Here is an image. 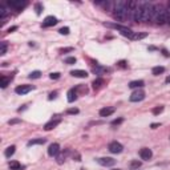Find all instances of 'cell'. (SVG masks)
<instances>
[{"label":"cell","mask_w":170,"mask_h":170,"mask_svg":"<svg viewBox=\"0 0 170 170\" xmlns=\"http://www.w3.org/2000/svg\"><path fill=\"white\" fill-rule=\"evenodd\" d=\"M58 32H60L61 35H68L69 33V28H68V27H63V28L58 29Z\"/></svg>","instance_id":"35"},{"label":"cell","mask_w":170,"mask_h":170,"mask_svg":"<svg viewBox=\"0 0 170 170\" xmlns=\"http://www.w3.org/2000/svg\"><path fill=\"white\" fill-rule=\"evenodd\" d=\"M15 150H16V146L15 145L8 146V148L5 149V151H4V156L7 157V158H9L11 156H13V154H15Z\"/></svg>","instance_id":"20"},{"label":"cell","mask_w":170,"mask_h":170,"mask_svg":"<svg viewBox=\"0 0 170 170\" xmlns=\"http://www.w3.org/2000/svg\"><path fill=\"white\" fill-rule=\"evenodd\" d=\"M122 121H124V118H117V120H113V121H112V125H120Z\"/></svg>","instance_id":"39"},{"label":"cell","mask_w":170,"mask_h":170,"mask_svg":"<svg viewBox=\"0 0 170 170\" xmlns=\"http://www.w3.org/2000/svg\"><path fill=\"white\" fill-rule=\"evenodd\" d=\"M109 71H110L109 68H105V66H101V65H96L94 68H93V73H96V74H102Z\"/></svg>","instance_id":"17"},{"label":"cell","mask_w":170,"mask_h":170,"mask_svg":"<svg viewBox=\"0 0 170 170\" xmlns=\"http://www.w3.org/2000/svg\"><path fill=\"white\" fill-rule=\"evenodd\" d=\"M35 9H36V13H37V15H40V13H41V11H42V5L40 4V3H37V4L35 5Z\"/></svg>","instance_id":"34"},{"label":"cell","mask_w":170,"mask_h":170,"mask_svg":"<svg viewBox=\"0 0 170 170\" xmlns=\"http://www.w3.org/2000/svg\"><path fill=\"white\" fill-rule=\"evenodd\" d=\"M7 15H8V11L5 9V7H4V5H1V7H0V17H1V19H4Z\"/></svg>","instance_id":"30"},{"label":"cell","mask_w":170,"mask_h":170,"mask_svg":"<svg viewBox=\"0 0 170 170\" xmlns=\"http://www.w3.org/2000/svg\"><path fill=\"white\" fill-rule=\"evenodd\" d=\"M143 98H145V92H143L142 89H137L130 94L129 100L132 101V102H138V101H142Z\"/></svg>","instance_id":"6"},{"label":"cell","mask_w":170,"mask_h":170,"mask_svg":"<svg viewBox=\"0 0 170 170\" xmlns=\"http://www.w3.org/2000/svg\"><path fill=\"white\" fill-rule=\"evenodd\" d=\"M60 154V145L58 143H50L48 148V156L50 157H57Z\"/></svg>","instance_id":"11"},{"label":"cell","mask_w":170,"mask_h":170,"mask_svg":"<svg viewBox=\"0 0 170 170\" xmlns=\"http://www.w3.org/2000/svg\"><path fill=\"white\" fill-rule=\"evenodd\" d=\"M68 154H69V150H65L64 153H61V154H58L57 156V164H63L64 161L66 159V157H68Z\"/></svg>","instance_id":"24"},{"label":"cell","mask_w":170,"mask_h":170,"mask_svg":"<svg viewBox=\"0 0 170 170\" xmlns=\"http://www.w3.org/2000/svg\"><path fill=\"white\" fill-rule=\"evenodd\" d=\"M102 85H104V79H100V77H98V79H96L94 81L92 82L93 89H100Z\"/></svg>","instance_id":"21"},{"label":"cell","mask_w":170,"mask_h":170,"mask_svg":"<svg viewBox=\"0 0 170 170\" xmlns=\"http://www.w3.org/2000/svg\"><path fill=\"white\" fill-rule=\"evenodd\" d=\"M113 16L117 20H126L129 17V7L125 0H117L113 4Z\"/></svg>","instance_id":"1"},{"label":"cell","mask_w":170,"mask_h":170,"mask_svg":"<svg viewBox=\"0 0 170 170\" xmlns=\"http://www.w3.org/2000/svg\"><path fill=\"white\" fill-rule=\"evenodd\" d=\"M165 82H166V84H170V76H167V77H166V80H165Z\"/></svg>","instance_id":"47"},{"label":"cell","mask_w":170,"mask_h":170,"mask_svg":"<svg viewBox=\"0 0 170 170\" xmlns=\"http://www.w3.org/2000/svg\"><path fill=\"white\" fill-rule=\"evenodd\" d=\"M73 50V48H64V49H61V52H72Z\"/></svg>","instance_id":"43"},{"label":"cell","mask_w":170,"mask_h":170,"mask_svg":"<svg viewBox=\"0 0 170 170\" xmlns=\"http://www.w3.org/2000/svg\"><path fill=\"white\" fill-rule=\"evenodd\" d=\"M129 167L132 170H135V169H138V167H141V162L138 161V159H134V161H132L129 164Z\"/></svg>","instance_id":"27"},{"label":"cell","mask_w":170,"mask_h":170,"mask_svg":"<svg viewBox=\"0 0 170 170\" xmlns=\"http://www.w3.org/2000/svg\"><path fill=\"white\" fill-rule=\"evenodd\" d=\"M57 24V19L55 16H47L42 21V27H53Z\"/></svg>","instance_id":"14"},{"label":"cell","mask_w":170,"mask_h":170,"mask_svg":"<svg viewBox=\"0 0 170 170\" xmlns=\"http://www.w3.org/2000/svg\"><path fill=\"white\" fill-rule=\"evenodd\" d=\"M40 76H41V72L40 71H35V72H31L29 73V79H40Z\"/></svg>","instance_id":"29"},{"label":"cell","mask_w":170,"mask_h":170,"mask_svg":"<svg viewBox=\"0 0 170 170\" xmlns=\"http://www.w3.org/2000/svg\"><path fill=\"white\" fill-rule=\"evenodd\" d=\"M140 157H141V159H143V161H149V159L153 157V153H151L150 149L142 148V149L140 150Z\"/></svg>","instance_id":"13"},{"label":"cell","mask_w":170,"mask_h":170,"mask_svg":"<svg viewBox=\"0 0 170 170\" xmlns=\"http://www.w3.org/2000/svg\"><path fill=\"white\" fill-rule=\"evenodd\" d=\"M56 97H57V92H52L48 98H49V100H53V98H56Z\"/></svg>","instance_id":"42"},{"label":"cell","mask_w":170,"mask_h":170,"mask_svg":"<svg viewBox=\"0 0 170 170\" xmlns=\"http://www.w3.org/2000/svg\"><path fill=\"white\" fill-rule=\"evenodd\" d=\"M151 72H153L154 76H159L161 73H164V72H165V68H164V66H154Z\"/></svg>","instance_id":"26"},{"label":"cell","mask_w":170,"mask_h":170,"mask_svg":"<svg viewBox=\"0 0 170 170\" xmlns=\"http://www.w3.org/2000/svg\"><path fill=\"white\" fill-rule=\"evenodd\" d=\"M142 3V12H141V21L149 23L153 19V5L149 1H141Z\"/></svg>","instance_id":"4"},{"label":"cell","mask_w":170,"mask_h":170,"mask_svg":"<svg viewBox=\"0 0 170 170\" xmlns=\"http://www.w3.org/2000/svg\"><path fill=\"white\" fill-rule=\"evenodd\" d=\"M64 61L65 64H76V57H66Z\"/></svg>","instance_id":"33"},{"label":"cell","mask_w":170,"mask_h":170,"mask_svg":"<svg viewBox=\"0 0 170 170\" xmlns=\"http://www.w3.org/2000/svg\"><path fill=\"white\" fill-rule=\"evenodd\" d=\"M143 85H145V82H143L142 80H135V81H130L129 82V88H132V89H135V88H142Z\"/></svg>","instance_id":"18"},{"label":"cell","mask_w":170,"mask_h":170,"mask_svg":"<svg viewBox=\"0 0 170 170\" xmlns=\"http://www.w3.org/2000/svg\"><path fill=\"white\" fill-rule=\"evenodd\" d=\"M159 125H161V124H151V128H153V129H156V128L159 126Z\"/></svg>","instance_id":"46"},{"label":"cell","mask_w":170,"mask_h":170,"mask_svg":"<svg viewBox=\"0 0 170 170\" xmlns=\"http://www.w3.org/2000/svg\"><path fill=\"white\" fill-rule=\"evenodd\" d=\"M114 110H116V109H114L113 106H106V108H102L100 110V116L101 117H109L110 114L114 113Z\"/></svg>","instance_id":"16"},{"label":"cell","mask_w":170,"mask_h":170,"mask_svg":"<svg viewBox=\"0 0 170 170\" xmlns=\"http://www.w3.org/2000/svg\"><path fill=\"white\" fill-rule=\"evenodd\" d=\"M8 5H9L11 8H13V9H16V11H21L23 8H25L27 5H28V1H25V0H16V1H8Z\"/></svg>","instance_id":"8"},{"label":"cell","mask_w":170,"mask_h":170,"mask_svg":"<svg viewBox=\"0 0 170 170\" xmlns=\"http://www.w3.org/2000/svg\"><path fill=\"white\" fill-rule=\"evenodd\" d=\"M71 74L73 77H79V79H86L88 77V72L82 71V69H74V71L71 72Z\"/></svg>","instance_id":"15"},{"label":"cell","mask_w":170,"mask_h":170,"mask_svg":"<svg viewBox=\"0 0 170 170\" xmlns=\"http://www.w3.org/2000/svg\"><path fill=\"white\" fill-rule=\"evenodd\" d=\"M96 161H97L101 166H106V167L116 165V159L110 158V157H101V158H97Z\"/></svg>","instance_id":"9"},{"label":"cell","mask_w":170,"mask_h":170,"mask_svg":"<svg viewBox=\"0 0 170 170\" xmlns=\"http://www.w3.org/2000/svg\"><path fill=\"white\" fill-rule=\"evenodd\" d=\"M17 29V27H12V28H9L8 29V32H12V31H16Z\"/></svg>","instance_id":"45"},{"label":"cell","mask_w":170,"mask_h":170,"mask_svg":"<svg viewBox=\"0 0 170 170\" xmlns=\"http://www.w3.org/2000/svg\"><path fill=\"white\" fill-rule=\"evenodd\" d=\"M11 80H12V79H7V77L1 76V84H0V85H1V88H3V89H4V88H7V85L9 84V81H11Z\"/></svg>","instance_id":"28"},{"label":"cell","mask_w":170,"mask_h":170,"mask_svg":"<svg viewBox=\"0 0 170 170\" xmlns=\"http://www.w3.org/2000/svg\"><path fill=\"white\" fill-rule=\"evenodd\" d=\"M151 112H153L154 116H157V114H159V113H162V112H164V106H157V108H154Z\"/></svg>","instance_id":"31"},{"label":"cell","mask_w":170,"mask_h":170,"mask_svg":"<svg viewBox=\"0 0 170 170\" xmlns=\"http://www.w3.org/2000/svg\"><path fill=\"white\" fill-rule=\"evenodd\" d=\"M49 77L52 80H57V79H60V73H57V72H55V73H50Z\"/></svg>","instance_id":"36"},{"label":"cell","mask_w":170,"mask_h":170,"mask_svg":"<svg viewBox=\"0 0 170 170\" xmlns=\"http://www.w3.org/2000/svg\"><path fill=\"white\" fill-rule=\"evenodd\" d=\"M148 36V33L146 32H141V33H133L132 37H130V40H141V39H145V37Z\"/></svg>","instance_id":"23"},{"label":"cell","mask_w":170,"mask_h":170,"mask_svg":"<svg viewBox=\"0 0 170 170\" xmlns=\"http://www.w3.org/2000/svg\"><path fill=\"white\" fill-rule=\"evenodd\" d=\"M66 113H68V114H77V113H79V109H76V108H74V109H68Z\"/></svg>","instance_id":"38"},{"label":"cell","mask_w":170,"mask_h":170,"mask_svg":"<svg viewBox=\"0 0 170 170\" xmlns=\"http://www.w3.org/2000/svg\"><path fill=\"white\" fill-rule=\"evenodd\" d=\"M19 122H20V120H19V118H15V120H9V121H8V124H9V125H13V124H19Z\"/></svg>","instance_id":"41"},{"label":"cell","mask_w":170,"mask_h":170,"mask_svg":"<svg viewBox=\"0 0 170 170\" xmlns=\"http://www.w3.org/2000/svg\"><path fill=\"white\" fill-rule=\"evenodd\" d=\"M162 53H164V55H165V56H166V57H169V56H170V53H169V52H167V50H166V49H162Z\"/></svg>","instance_id":"44"},{"label":"cell","mask_w":170,"mask_h":170,"mask_svg":"<svg viewBox=\"0 0 170 170\" xmlns=\"http://www.w3.org/2000/svg\"><path fill=\"white\" fill-rule=\"evenodd\" d=\"M21 165H20V162H17V161H11L9 162V169L11 170H21Z\"/></svg>","instance_id":"25"},{"label":"cell","mask_w":170,"mask_h":170,"mask_svg":"<svg viewBox=\"0 0 170 170\" xmlns=\"http://www.w3.org/2000/svg\"><path fill=\"white\" fill-rule=\"evenodd\" d=\"M151 20L154 21L156 24H165L167 21V17H166V9L164 8V5L161 4H154L153 5V19Z\"/></svg>","instance_id":"3"},{"label":"cell","mask_w":170,"mask_h":170,"mask_svg":"<svg viewBox=\"0 0 170 170\" xmlns=\"http://www.w3.org/2000/svg\"><path fill=\"white\" fill-rule=\"evenodd\" d=\"M105 27H109V28H113V29H117V31L120 32L121 35H124V36L126 37H132V35L134 33V32L132 31L130 28H128V27H124V25H120V24H113V23H105L104 24Z\"/></svg>","instance_id":"5"},{"label":"cell","mask_w":170,"mask_h":170,"mask_svg":"<svg viewBox=\"0 0 170 170\" xmlns=\"http://www.w3.org/2000/svg\"><path fill=\"white\" fill-rule=\"evenodd\" d=\"M5 52H7V41H3L1 42V50H0V55H5Z\"/></svg>","instance_id":"32"},{"label":"cell","mask_w":170,"mask_h":170,"mask_svg":"<svg viewBox=\"0 0 170 170\" xmlns=\"http://www.w3.org/2000/svg\"><path fill=\"white\" fill-rule=\"evenodd\" d=\"M77 100V90L76 89H69L68 90V101L69 102H73Z\"/></svg>","instance_id":"19"},{"label":"cell","mask_w":170,"mask_h":170,"mask_svg":"<svg viewBox=\"0 0 170 170\" xmlns=\"http://www.w3.org/2000/svg\"><path fill=\"white\" fill-rule=\"evenodd\" d=\"M45 138H36V140H31L27 145L28 146H32V145H42V143H45Z\"/></svg>","instance_id":"22"},{"label":"cell","mask_w":170,"mask_h":170,"mask_svg":"<svg viewBox=\"0 0 170 170\" xmlns=\"http://www.w3.org/2000/svg\"><path fill=\"white\" fill-rule=\"evenodd\" d=\"M33 89H35L33 85H27V84H24V85H19V86H16L15 92L17 93V94H27V93H29L31 90H33Z\"/></svg>","instance_id":"10"},{"label":"cell","mask_w":170,"mask_h":170,"mask_svg":"<svg viewBox=\"0 0 170 170\" xmlns=\"http://www.w3.org/2000/svg\"><path fill=\"white\" fill-rule=\"evenodd\" d=\"M60 122H61V118H60V117H55V118H52L49 122H47V124H45L44 130H47V132H48V130H52L53 128H56L58 124H60Z\"/></svg>","instance_id":"12"},{"label":"cell","mask_w":170,"mask_h":170,"mask_svg":"<svg viewBox=\"0 0 170 170\" xmlns=\"http://www.w3.org/2000/svg\"><path fill=\"white\" fill-rule=\"evenodd\" d=\"M166 17H167V21H166V23L170 25V3H169V8L166 9Z\"/></svg>","instance_id":"37"},{"label":"cell","mask_w":170,"mask_h":170,"mask_svg":"<svg viewBox=\"0 0 170 170\" xmlns=\"http://www.w3.org/2000/svg\"><path fill=\"white\" fill-rule=\"evenodd\" d=\"M108 149H109V151H110V153L120 154V153H122V150H124V146H122L120 142H117V141H113V142L109 143Z\"/></svg>","instance_id":"7"},{"label":"cell","mask_w":170,"mask_h":170,"mask_svg":"<svg viewBox=\"0 0 170 170\" xmlns=\"http://www.w3.org/2000/svg\"><path fill=\"white\" fill-rule=\"evenodd\" d=\"M113 170H121V169H113Z\"/></svg>","instance_id":"48"},{"label":"cell","mask_w":170,"mask_h":170,"mask_svg":"<svg viewBox=\"0 0 170 170\" xmlns=\"http://www.w3.org/2000/svg\"><path fill=\"white\" fill-rule=\"evenodd\" d=\"M129 7V17L134 23L141 21V12H142V3L141 1H128Z\"/></svg>","instance_id":"2"},{"label":"cell","mask_w":170,"mask_h":170,"mask_svg":"<svg viewBox=\"0 0 170 170\" xmlns=\"http://www.w3.org/2000/svg\"><path fill=\"white\" fill-rule=\"evenodd\" d=\"M117 65H118L120 68H126V61L121 60V61H118V63H117Z\"/></svg>","instance_id":"40"}]
</instances>
